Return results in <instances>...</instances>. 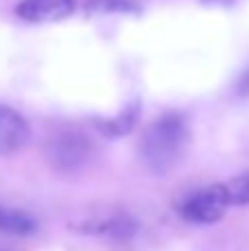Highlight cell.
<instances>
[{
    "mask_svg": "<svg viewBox=\"0 0 249 251\" xmlns=\"http://www.w3.org/2000/svg\"><path fill=\"white\" fill-rule=\"evenodd\" d=\"M75 0H22L18 16L26 22H55L71 16Z\"/></svg>",
    "mask_w": 249,
    "mask_h": 251,
    "instance_id": "5",
    "label": "cell"
},
{
    "mask_svg": "<svg viewBox=\"0 0 249 251\" xmlns=\"http://www.w3.org/2000/svg\"><path fill=\"white\" fill-rule=\"evenodd\" d=\"M137 104H132L130 108H126L124 113H119L117 117L113 119H106V122H97L100 130L108 137H122V134H128L135 126V119H137Z\"/></svg>",
    "mask_w": 249,
    "mask_h": 251,
    "instance_id": "7",
    "label": "cell"
},
{
    "mask_svg": "<svg viewBox=\"0 0 249 251\" xmlns=\"http://www.w3.org/2000/svg\"><path fill=\"white\" fill-rule=\"evenodd\" d=\"M29 141V126L18 110L0 106V154L7 156L22 150Z\"/></svg>",
    "mask_w": 249,
    "mask_h": 251,
    "instance_id": "4",
    "label": "cell"
},
{
    "mask_svg": "<svg viewBox=\"0 0 249 251\" xmlns=\"http://www.w3.org/2000/svg\"><path fill=\"white\" fill-rule=\"evenodd\" d=\"M188 148V124L181 115L168 113L152 122L141 137V156L154 172H170Z\"/></svg>",
    "mask_w": 249,
    "mask_h": 251,
    "instance_id": "1",
    "label": "cell"
},
{
    "mask_svg": "<svg viewBox=\"0 0 249 251\" xmlns=\"http://www.w3.org/2000/svg\"><path fill=\"white\" fill-rule=\"evenodd\" d=\"M203 2H234V0H203Z\"/></svg>",
    "mask_w": 249,
    "mask_h": 251,
    "instance_id": "10",
    "label": "cell"
},
{
    "mask_svg": "<svg viewBox=\"0 0 249 251\" xmlns=\"http://www.w3.org/2000/svg\"><path fill=\"white\" fill-rule=\"evenodd\" d=\"M227 207H229V201L223 192V185L216 183V185L199 190L192 196H188L183 201V205H181V214L190 223L212 225V223H219L223 218Z\"/></svg>",
    "mask_w": 249,
    "mask_h": 251,
    "instance_id": "2",
    "label": "cell"
},
{
    "mask_svg": "<svg viewBox=\"0 0 249 251\" xmlns=\"http://www.w3.org/2000/svg\"><path fill=\"white\" fill-rule=\"evenodd\" d=\"M223 185V192L227 196L229 205H245L249 203V172L247 174H238V176H232L229 181L221 183Z\"/></svg>",
    "mask_w": 249,
    "mask_h": 251,
    "instance_id": "8",
    "label": "cell"
},
{
    "mask_svg": "<svg viewBox=\"0 0 249 251\" xmlns=\"http://www.w3.org/2000/svg\"><path fill=\"white\" fill-rule=\"evenodd\" d=\"M35 229V221L16 209H0V231L26 236Z\"/></svg>",
    "mask_w": 249,
    "mask_h": 251,
    "instance_id": "6",
    "label": "cell"
},
{
    "mask_svg": "<svg viewBox=\"0 0 249 251\" xmlns=\"http://www.w3.org/2000/svg\"><path fill=\"white\" fill-rule=\"evenodd\" d=\"M49 161L55 170L60 172H71V170H77L86 163L88 154H91V143L82 137V134H62L55 141H51L47 150Z\"/></svg>",
    "mask_w": 249,
    "mask_h": 251,
    "instance_id": "3",
    "label": "cell"
},
{
    "mask_svg": "<svg viewBox=\"0 0 249 251\" xmlns=\"http://www.w3.org/2000/svg\"><path fill=\"white\" fill-rule=\"evenodd\" d=\"M86 7L93 11H137L135 4L126 0H91L86 2Z\"/></svg>",
    "mask_w": 249,
    "mask_h": 251,
    "instance_id": "9",
    "label": "cell"
}]
</instances>
